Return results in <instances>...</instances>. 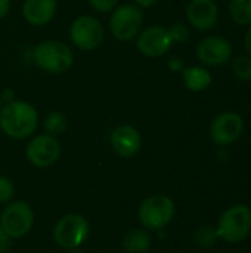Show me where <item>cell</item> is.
Wrapping results in <instances>:
<instances>
[{
	"label": "cell",
	"instance_id": "cell-1",
	"mask_svg": "<svg viewBox=\"0 0 251 253\" xmlns=\"http://www.w3.org/2000/svg\"><path fill=\"white\" fill-rule=\"evenodd\" d=\"M38 126L37 110L25 101H10L0 107V129L13 139L31 136Z\"/></svg>",
	"mask_w": 251,
	"mask_h": 253
},
{
	"label": "cell",
	"instance_id": "cell-2",
	"mask_svg": "<svg viewBox=\"0 0 251 253\" xmlns=\"http://www.w3.org/2000/svg\"><path fill=\"white\" fill-rule=\"evenodd\" d=\"M219 239L228 243H241L251 233V211L246 205L228 208L219 218L216 227Z\"/></svg>",
	"mask_w": 251,
	"mask_h": 253
},
{
	"label": "cell",
	"instance_id": "cell-3",
	"mask_svg": "<svg viewBox=\"0 0 251 253\" xmlns=\"http://www.w3.org/2000/svg\"><path fill=\"white\" fill-rule=\"evenodd\" d=\"M36 64L46 73L61 74L71 68L74 62L72 50L59 40H44L34 49Z\"/></svg>",
	"mask_w": 251,
	"mask_h": 253
},
{
	"label": "cell",
	"instance_id": "cell-4",
	"mask_svg": "<svg viewBox=\"0 0 251 253\" xmlns=\"http://www.w3.org/2000/svg\"><path fill=\"white\" fill-rule=\"evenodd\" d=\"M175 216V203L164 194H154L145 199L138 211L139 222L146 230H163Z\"/></svg>",
	"mask_w": 251,
	"mask_h": 253
},
{
	"label": "cell",
	"instance_id": "cell-5",
	"mask_svg": "<svg viewBox=\"0 0 251 253\" xmlns=\"http://www.w3.org/2000/svg\"><path fill=\"white\" fill-rule=\"evenodd\" d=\"M89 233V221L78 213H70L62 216L53 227V239L56 245L68 251L78 249L87 240Z\"/></svg>",
	"mask_w": 251,
	"mask_h": 253
},
{
	"label": "cell",
	"instance_id": "cell-6",
	"mask_svg": "<svg viewBox=\"0 0 251 253\" xmlns=\"http://www.w3.org/2000/svg\"><path fill=\"white\" fill-rule=\"evenodd\" d=\"M143 12L136 4H121L114 9L109 18V30L120 42H129L142 31Z\"/></svg>",
	"mask_w": 251,
	"mask_h": 253
},
{
	"label": "cell",
	"instance_id": "cell-7",
	"mask_svg": "<svg viewBox=\"0 0 251 253\" xmlns=\"http://www.w3.org/2000/svg\"><path fill=\"white\" fill-rule=\"evenodd\" d=\"M34 224V212L25 202L7 205L0 215V227L10 239H19L30 233Z\"/></svg>",
	"mask_w": 251,
	"mask_h": 253
},
{
	"label": "cell",
	"instance_id": "cell-8",
	"mask_svg": "<svg viewBox=\"0 0 251 253\" xmlns=\"http://www.w3.org/2000/svg\"><path fill=\"white\" fill-rule=\"evenodd\" d=\"M105 30L99 19L92 15H83L74 19L70 27V37L75 47L81 50H95L104 40Z\"/></svg>",
	"mask_w": 251,
	"mask_h": 253
},
{
	"label": "cell",
	"instance_id": "cell-9",
	"mask_svg": "<svg viewBox=\"0 0 251 253\" xmlns=\"http://www.w3.org/2000/svg\"><path fill=\"white\" fill-rule=\"evenodd\" d=\"M244 130V120L240 114L226 111L219 114L210 125L209 133L212 141L219 147H226L238 141Z\"/></svg>",
	"mask_w": 251,
	"mask_h": 253
},
{
	"label": "cell",
	"instance_id": "cell-10",
	"mask_svg": "<svg viewBox=\"0 0 251 253\" xmlns=\"http://www.w3.org/2000/svg\"><path fill=\"white\" fill-rule=\"evenodd\" d=\"M25 154L31 165L37 168H47L59 159L61 144L55 136L49 133L37 135L28 142Z\"/></svg>",
	"mask_w": 251,
	"mask_h": 253
},
{
	"label": "cell",
	"instance_id": "cell-11",
	"mask_svg": "<svg viewBox=\"0 0 251 253\" xmlns=\"http://www.w3.org/2000/svg\"><path fill=\"white\" fill-rule=\"evenodd\" d=\"M173 40L170 37L169 28L161 25H151L143 28L138 34L136 46L138 50L149 58H157L170 50Z\"/></svg>",
	"mask_w": 251,
	"mask_h": 253
},
{
	"label": "cell",
	"instance_id": "cell-12",
	"mask_svg": "<svg viewBox=\"0 0 251 253\" xmlns=\"http://www.w3.org/2000/svg\"><path fill=\"white\" fill-rule=\"evenodd\" d=\"M232 56L231 43L220 36H207L197 46V58L210 67L226 64Z\"/></svg>",
	"mask_w": 251,
	"mask_h": 253
},
{
	"label": "cell",
	"instance_id": "cell-13",
	"mask_svg": "<svg viewBox=\"0 0 251 253\" xmlns=\"http://www.w3.org/2000/svg\"><path fill=\"white\" fill-rule=\"evenodd\" d=\"M111 145L115 154L121 159H132L142 148V136L136 127L130 125H123L112 130Z\"/></svg>",
	"mask_w": 251,
	"mask_h": 253
},
{
	"label": "cell",
	"instance_id": "cell-14",
	"mask_svg": "<svg viewBox=\"0 0 251 253\" xmlns=\"http://www.w3.org/2000/svg\"><path fill=\"white\" fill-rule=\"evenodd\" d=\"M186 18L200 31L212 30L219 18L217 4L215 0H191L186 6Z\"/></svg>",
	"mask_w": 251,
	"mask_h": 253
},
{
	"label": "cell",
	"instance_id": "cell-15",
	"mask_svg": "<svg viewBox=\"0 0 251 253\" xmlns=\"http://www.w3.org/2000/svg\"><path fill=\"white\" fill-rule=\"evenodd\" d=\"M56 9V0H25L22 4V15L28 24L43 27L53 19Z\"/></svg>",
	"mask_w": 251,
	"mask_h": 253
},
{
	"label": "cell",
	"instance_id": "cell-16",
	"mask_svg": "<svg viewBox=\"0 0 251 253\" xmlns=\"http://www.w3.org/2000/svg\"><path fill=\"white\" fill-rule=\"evenodd\" d=\"M183 84L192 92H203L212 84V74L204 67H188L182 70Z\"/></svg>",
	"mask_w": 251,
	"mask_h": 253
},
{
	"label": "cell",
	"instance_id": "cell-17",
	"mask_svg": "<svg viewBox=\"0 0 251 253\" xmlns=\"http://www.w3.org/2000/svg\"><path fill=\"white\" fill-rule=\"evenodd\" d=\"M152 245V236L143 228L130 230L123 237V249L127 253H146Z\"/></svg>",
	"mask_w": 251,
	"mask_h": 253
},
{
	"label": "cell",
	"instance_id": "cell-18",
	"mask_svg": "<svg viewBox=\"0 0 251 253\" xmlns=\"http://www.w3.org/2000/svg\"><path fill=\"white\" fill-rule=\"evenodd\" d=\"M229 15L238 25H251V0H231Z\"/></svg>",
	"mask_w": 251,
	"mask_h": 253
},
{
	"label": "cell",
	"instance_id": "cell-19",
	"mask_svg": "<svg viewBox=\"0 0 251 253\" xmlns=\"http://www.w3.org/2000/svg\"><path fill=\"white\" fill-rule=\"evenodd\" d=\"M67 127V117L61 111H52L44 117V130L46 133L55 136L61 135Z\"/></svg>",
	"mask_w": 251,
	"mask_h": 253
},
{
	"label": "cell",
	"instance_id": "cell-20",
	"mask_svg": "<svg viewBox=\"0 0 251 253\" xmlns=\"http://www.w3.org/2000/svg\"><path fill=\"white\" fill-rule=\"evenodd\" d=\"M194 239H195L198 246H201V248H212V246L216 245L219 236H217V231H216L215 227L203 225V227L195 230Z\"/></svg>",
	"mask_w": 251,
	"mask_h": 253
},
{
	"label": "cell",
	"instance_id": "cell-21",
	"mask_svg": "<svg viewBox=\"0 0 251 253\" xmlns=\"http://www.w3.org/2000/svg\"><path fill=\"white\" fill-rule=\"evenodd\" d=\"M232 73L235 77H238L243 82L251 80V56L250 55H241L232 61Z\"/></svg>",
	"mask_w": 251,
	"mask_h": 253
},
{
	"label": "cell",
	"instance_id": "cell-22",
	"mask_svg": "<svg viewBox=\"0 0 251 253\" xmlns=\"http://www.w3.org/2000/svg\"><path fill=\"white\" fill-rule=\"evenodd\" d=\"M169 33L173 43H183L189 37V28L183 22H175L172 27H169Z\"/></svg>",
	"mask_w": 251,
	"mask_h": 253
},
{
	"label": "cell",
	"instance_id": "cell-23",
	"mask_svg": "<svg viewBox=\"0 0 251 253\" xmlns=\"http://www.w3.org/2000/svg\"><path fill=\"white\" fill-rule=\"evenodd\" d=\"M15 194V187L10 179L6 176H0V203L9 202Z\"/></svg>",
	"mask_w": 251,
	"mask_h": 253
},
{
	"label": "cell",
	"instance_id": "cell-24",
	"mask_svg": "<svg viewBox=\"0 0 251 253\" xmlns=\"http://www.w3.org/2000/svg\"><path fill=\"white\" fill-rule=\"evenodd\" d=\"M118 0H89V4L92 6L93 10L101 12V13H107L115 9Z\"/></svg>",
	"mask_w": 251,
	"mask_h": 253
},
{
	"label": "cell",
	"instance_id": "cell-25",
	"mask_svg": "<svg viewBox=\"0 0 251 253\" xmlns=\"http://www.w3.org/2000/svg\"><path fill=\"white\" fill-rule=\"evenodd\" d=\"M167 65H169V68H170L173 73H178V71H182V70H183V62H182V59L178 58V56L170 58L169 62H167Z\"/></svg>",
	"mask_w": 251,
	"mask_h": 253
},
{
	"label": "cell",
	"instance_id": "cell-26",
	"mask_svg": "<svg viewBox=\"0 0 251 253\" xmlns=\"http://www.w3.org/2000/svg\"><path fill=\"white\" fill-rule=\"evenodd\" d=\"M10 237L3 231V228L0 227V252H4L9 246H10Z\"/></svg>",
	"mask_w": 251,
	"mask_h": 253
},
{
	"label": "cell",
	"instance_id": "cell-27",
	"mask_svg": "<svg viewBox=\"0 0 251 253\" xmlns=\"http://www.w3.org/2000/svg\"><path fill=\"white\" fill-rule=\"evenodd\" d=\"M10 9V0H0V19H3Z\"/></svg>",
	"mask_w": 251,
	"mask_h": 253
},
{
	"label": "cell",
	"instance_id": "cell-28",
	"mask_svg": "<svg viewBox=\"0 0 251 253\" xmlns=\"http://www.w3.org/2000/svg\"><path fill=\"white\" fill-rule=\"evenodd\" d=\"M158 0H135V4L141 9H145V7H151L154 4H157Z\"/></svg>",
	"mask_w": 251,
	"mask_h": 253
},
{
	"label": "cell",
	"instance_id": "cell-29",
	"mask_svg": "<svg viewBox=\"0 0 251 253\" xmlns=\"http://www.w3.org/2000/svg\"><path fill=\"white\" fill-rule=\"evenodd\" d=\"M13 96H15V92L12 89H6V90H3L0 98H1V101H4V104H7V102L13 101Z\"/></svg>",
	"mask_w": 251,
	"mask_h": 253
},
{
	"label": "cell",
	"instance_id": "cell-30",
	"mask_svg": "<svg viewBox=\"0 0 251 253\" xmlns=\"http://www.w3.org/2000/svg\"><path fill=\"white\" fill-rule=\"evenodd\" d=\"M244 46H246V49H247L249 55L251 56V25H250V28L247 30V33H246V37H244Z\"/></svg>",
	"mask_w": 251,
	"mask_h": 253
},
{
	"label": "cell",
	"instance_id": "cell-31",
	"mask_svg": "<svg viewBox=\"0 0 251 253\" xmlns=\"http://www.w3.org/2000/svg\"><path fill=\"white\" fill-rule=\"evenodd\" d=\"M74 253H84V252H78V251H75V252Z\"/></svg>",
	"mask_w": 251,
	"mask_h": 253
},
{
	"label": "cell",
	"instance_id": "cell-32",
	"mask_svg": "<svg viewBox=\"0 0 251 253\" xmlns=\"http://www.w3.org/2000/svg\"><path fill=\"white\" fill-rule=\"evenodd\" d=\"M0 107H1V98H0Z\"/></svg>",
	"mask_w": 251,
	"mask_h": 253
},
{
	"label": "cell",
	"instance_id": "cell-33",
	"mask_svg": "<svg viewBox=\"0 0 251 253\" xmlns=\"http://www.w3.org/2000/svg\"><path fill=\"white\" fill-rule=\"evenodd\" d=\"M0 253H4V252H0Z\"/></svg>",
	"mask_w": 251,
	"mask_h": 253
},
{
	"label": "cell",
	"instance_id": "cell-34",
	"mask_svg": "<svg viewBox=\"0 0 251 253\" xmlns=\"http://www.w3.org/2000/svg\"><path fill=\"white\" fill-rule=\"evenodd\" d=\"M250 234H251V233H250Z\"/></svg>",
	"mask_w": 251,
	"mask_h": 253
}]
</instances>
